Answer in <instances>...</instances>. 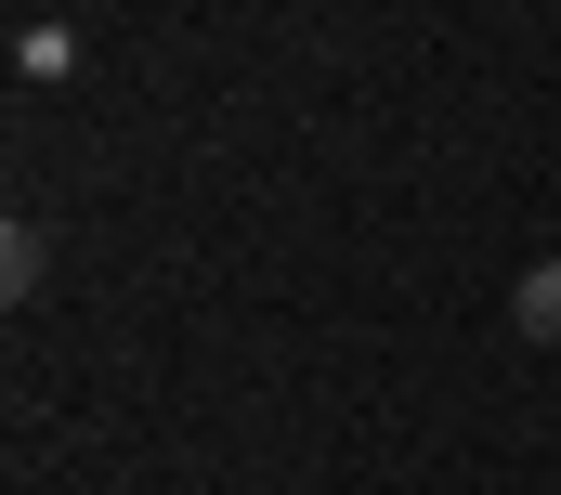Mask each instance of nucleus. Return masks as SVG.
Wrapping results in <instances>:
<instances>
[{
  "instance_id": "nucleus-1",
  "label": "nucleus",
  "mask_w": 561,
  "mask_h": 495,
  "mask_svg": "<svg viewBox=\"0 0 561 495\" xmlns=\"http://www.w3.org/2000/svg\"><path fill=\"white\" fill-rule=\"evenodd\" d=\"M510 313H523V339H561V261H536V274L510 287Z\"/></svg>"
},
{
  "instance_id": "nucleus-2",
  "label": "nucleus",
  "mask_w": 561,
  "mask_h": 495,
  "mask_svg": "<svg viewBox=\"0 0 561 495\" xmlns=\"http://www.w3.org/2000/svg\"><path fill=\"white\" fill-rule=\"evenodd\" d=\"M0 287H13V300L39 287V222H13V235H0Z\"/></svg>"
}]
</instances>
